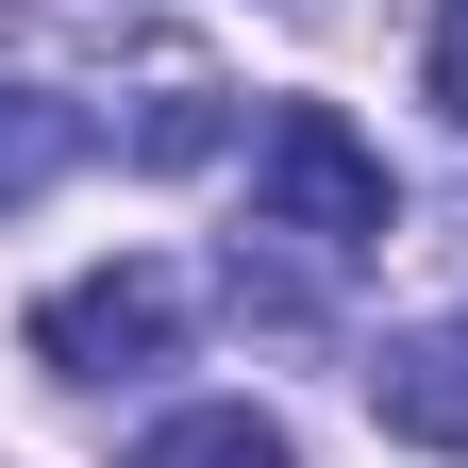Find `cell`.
Returning a JSON list of instances; mask_svg holds the SVG:
<instances>
[{"label":"cell","mask_w":468,"mask_h":468,"mask_svg":"<svg viewBox=\"0 0 468 468\" xmlns=\"http://www.w3.org/2000/svg\"><path fill=\"white\" fill-rule=\"evenodd\" d=\"M251 218L302 234V251H385V234H401V185H385V151L351 134L335 101H284L268 134H251Z\"/></svg>","instance_id":"cell-1"},{"label":"cell","mask_w":468,"mask_h":468,"mask_svg":"<svg viewBox=\"0 0 468 468\" xmlns=\"http://www.w3.org/2000/svg\"><path fill=\"white\" fill-rule=\"evenodd\" d=\"M167 335H185V268L117 251V268H84V284H50V302H34V368L117 385V368H167Z\"/></svg>","instance_id":"cell-2"},{"label":"cell","mask_w":468,"mask_h":468,"mask_svg":"<svg viewBox=\"0 0 468 468\" xmlns=\"http://www.w3.org/2000/svg\"><path fill=\"white\" fill-rule=\"evenodd\" d=\"M368 419L401 452H468V318H435V335L385 351V368H368Z\"/></svg>","instance_id":"cell-3"},{"label":"cell","mask_w":468,"mask_h":468,"mask_svg":"<svg viewBox=\"0 0 468 468\" xmlns=\"http://www.w3.org/2000/svg\"><path fill=\"white\" fill-rule=\"evenodd\" d=\"M218 151V68L185 34H151V101H134V167H201Z\"/></svg>","instance_id":"cell-4"},{"label":"cell","mask_w":468,"mask_h":468,"mask_svg":"<svg viewBox=\"0 0 468 468\" xmlns=\"http://www.w3.org/2000/svg\"><path fill=\"white\" fill-rule=\"evenodd\" d=\"M134 468H302V452H284L268 401H185V419H151V435H134Z\"/></svg>","instance_id":"cell-5"},{"label":"cell","mask_w":468,"mask_h":468,"mask_svg":"<svg viewBox=\"0 0 468 468\" xmlns=\"http://www.w3.org/2000/svg\"><path fill=\"white\" fill-rule=\"evenodd\" d=\"M68 151H84V101H50V84H0V218H17L34 185H68Z\"/></svg>","instance_id":"cell-6"},{"label":"cell","mask_w":468,"mask_h":468,"mask_svg":"<svg viewBox=\"0 0 468 468\" xmlns=\"http://www.w3.org/2000/svg\"><path fill=\"white\" fill-rule=\"evenodd\" d=\"M419 84H435V117H468V0H435V50H419Z\"/></svg>","instance_id":"cell-7"}]
</instances>
